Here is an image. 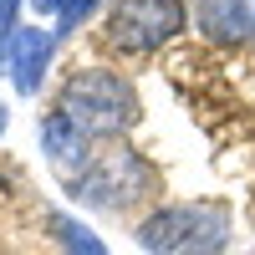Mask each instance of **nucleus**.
Masks as SVG:
<instances>
[{
	"instance_id": "1",
	"label": "nucleus",
	"mask_w": 255,
	"mask_h": 255,
	"mask_svg": "<svg viewBox=\"0 0 255 255\" xmlns=\"http://www.w3.org/2000/svg\"><path fill=\"white\" fill-rule=\"evenodd\" d=\"M56 113H67L92 143L123 138L128 128L143 118L138 108V87L113 67H77L56 92Z\"/></svg>"
},
{
	"instance_id": "2",
	"label": "nucleus",
	"mask_w": 255,
	"mask_h": 255,
	"mask_svg": "<svg viewBox=\"0 0 255 255\" xmlns=\"http://www.w3.org/2000/svg\"><path fill=\"white\" fill-rule=\"evenodd\" d=\"M235 220L230 204L220 199H184V204H158L138 225V245L148 255H225Z\"/></svg>"
},
{
	"instance_id": "3",
	"label": "nucleus",
	"mask_w": 255,
	"mask_h": 255,
	"mask_svg": "<svg viewBox=\"0 0 255 255\" xmlns=\"http://www.w3.org/2000/svg\"><path fill=\"white\" fill-rule=\"evenodd\" d=\"M189 31L184 0H118L102 20V46L118 56H153Z\"/></svg>"
},
{
	"instance_id": "4",
	"label": "nucleus",
	"mask_w": 255,
	"mask_h": 255,
	"mask_svg": "<svg viewBox=\"0 0 255 255\" xmlns=\"http://www.w3.org/2000/svg\"><path fill=\"white\" fill-rule=\"evenodd\" d=\"M153 184H158V174H153V163L143 153H133V148H108V153H97L67 189H72V199L87 204V209H128V204L153 194Z\"/></svg>"
},
{
	"instance_id": "5",
	"label": "nucleus",
	"mask_w": 255,
	"mask_h": 255,
	"mask_svg": "<svg viewBox=\"0 0 255 255\" xmlns=\"http://www.w3.org/2000/svg\"><path fill=\"white\" fill-rule=\"evenodd\" d=\"M56 31L46 26H20L15 41H10V51H5V72H10V87L20 97H36L41 92V82H46L51 72V56H56Z\"/></svg>"
},
{
	"instance_id": "6",
	"label": "nucleus",
	"mask_w": 255,
	"mask_h": 255,
	"mask_svg": "<svg viewBox=\"0 0 255 255\" xmlns=\"http://www.w3.org/2000/svg\"><path fill=\"white\" fill-rule=\"evenodd\" d=\"M41 148H46L51 168H56L67 184H72L82 168L97 158V153H92V138L82 133V128H77L67 113H46V118H41Z\"/></svg>"
},
{
	"instance_id": "7",
	"label": "nucleus",
	"mask_w": 255,
	"mask_h": 255,
	"mask_svg": "<svg viewBox=\"0 0 255 255\" xmlns=\"http://www.w3.org/2000/svg\"><path fill=\"white\" fill-rule=\"evenodd\" d=\"M194 20L209 41L220 46H240V41H255V5L250 0H199Z\"/></svg>"
},
{
	"instance_id": "8",
	"label": "nucleus",
	"mask_w": 255,
	"mask_h": 255,
	"mask_svg": "<svg viewBox=\"0 0 255 255\" xmlns=\"http://www.w3.org/2000/svg\"><path fill=\"white\" fill-rule=\"evenodd\" d=\"M51 230H56V245H61V255H113L108 245H102V235L92 225H82L77 215H51Z\"/></svg>"
},
{
	"instance_id": "9",
	"label": "nucleus",
	"mask_w": 255,
	"mask_h": 255,
	"mask_svg": "<svg viewBox=\"0 0 255 255\" xmlns=\"http://www.w3.org/2000/svg\"><path fill=\"white\" fill-rule=\"evenodd\" d=\"M97 5H102V0H72V5L56 15V36H77V31L92 20V10H97Z\"/></svg>"
},
{
	"instance_id": "10",
	"label": "nucleus",
	"mask_w": 255,
	"mask_h": 255,
	"mask_svg": "<svg viewBox=\"0 0 255 255\" xmlns=\"http://www.w3.org/2000/svg\"><path fill=\"white\" fill-rule=\"evenodd\" d=\"M20 5L26 0H0V67H5V51H10V41L20 31Z\"/></svg>"
},
{
	"instance_id": "11",
	"label": "nucleus",
	"mask_w": 255,
	"mask_h": 255,
	"mask_svg": "<svg viewBox=\"0 0 255 255\" xmlns=\"http://www.w3.org/2000/svg\"><path fill=\"white\" fill-rule=\"evenodd\" d=\"M67 5H72V0H31V10H36V15H46V20H56Z\"/></svg>"
},
{
	"instance_id": "12",
	"label": "nucleus",
	"mask_w": 255,
	"mask_h": 255,
	"mask_svg": "<svg viewBox=\"0 0 255 255\" xmlns=\"http://www.w3.org/2000/svg\"><path fill=\"white\" fill-rule=\"evenodd\" d=\"M5 128H10V108L0 102V138H5Z\"/></svg>"
}]
</instances>
